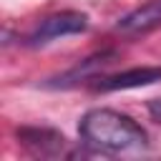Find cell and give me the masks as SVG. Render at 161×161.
Instances as JSON below:
<instances>
[{"label":"cell","instance_id":"cell-7","mask_svg":"<svg viewBox=\"0 0 161 161\" xmlns=\"http://www.w3.org/2000/svg\"><path fill=\"white\" fill-rule=\"evenodd\" d=\"M148 113L161 123V98H156V101H148Z\"/></svg>","mask_w":161,"mask_h":161},{"label":"cell","instance_id":"cell-2","mask_svg":"<svg viewBox=\"0 0 161 161\" xmlns=\"http://www.w3.org/2000/svg\"><path fill=\"white\" fill-rule=\"evenodd\" d=\"M88 30V15L78 13V10H63V13H53L48 18H43L38 23V28L25 38V45L30 48H40L48 45L50 40L65 38V35H78Z\"/></svg>","mask_w":161,"mask_h":161},{"label":"cell","instance_id":"cell-6","mask_svg":"<svg viewBox=\"0 0 161 161\" xmlns=\"http://www.w3.org/2000/svg\"><path fill=\"white\" fill-rule=\"evenodd\" d=\"M156 28H161V0H148L138 8H133L131 13L121 15L116 23V33L128 35V38L146 35Z\"/></svg>","mask_w":161,"mask_h":161},{"label":"cell","instance_id":"cell-4","mask_svg":"<svg viewBox=\"0 0 161 161\" xmlns=\"http://www.w3.org/2000/svg\"><path fill=\"white\" fill-rule=\"evenodd\" d=\"M15 136L33 156H40V158L60 156L65 148V136L48 126H23L15 131Z\"/></svg>","mask_w":161,"mask_h":161},{"label":"cell","instance_id":"cell-1","mask_svg":"<svg viewBox=\"0 0 161 161\" xmlns=\"http://www.w3.org/2000/svg\"><path fill=\"white\" fill-rule=\"evenodd\" d=\"M78 133L86 146L106 153H123L146 148V131L126 113L113 108H91L78 121Z\"/></svg>","mask_w":161,"mask_h":161},{"label":"cell","instance_id":"cell-3","mask_svg":"<svg viewBox=\"0 0 161 161\" xmlns=\"http://www.w3.org/2000/svg\"><path fill=\"white\" fill-rule=\"evenodd\" d=\"M161 80V65H141V68H128L121 73L111 75H98L91 80V88L96 93H111V91H128V88H141Z\"/></svg>","mask_w":161,"mask_h":161},{"label":"cell","instance_id":"cell-5","mask_svg":"<svg viewBox=\"0 0 161 161\" xmlns=\"http://www.w3.org/2000/svg\"><path fill=\"white\" fill-rule=\"evenodd\" d=\"M113 58H116L113 50H101V53L80 60V63L73 65L70 70H65V73L45 80L43 86H45V88H70V86H78V83H91L93 78H98V73H101L106 65L113 63Z\"/></svg>","mask_w":161,"mask_h":161}]
</instances>
